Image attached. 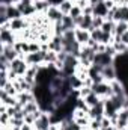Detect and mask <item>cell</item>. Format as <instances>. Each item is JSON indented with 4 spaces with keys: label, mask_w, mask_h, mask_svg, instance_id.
Instances as JSON below:
<instances>
[{
    "label": "cell",
    "mask_w": 128,
    "mask_h": 130,
    "mask_svg": "<svg viewBox=\"0 0 128 130\" xmlns=\"http://www.w3.org/2000/svg\"><path fill=\"white\" fill-rule=\"evenodd\" d=\"M17 41H18V35L11 29L9 23L0 26V44L2 45H15Z\"/></svg>",
    "instance_id": "cell-1"
},
{
    "label": "cell",
    "mask_w": 128,
    "mask_h": 130,
    "mask_svg": "<svg viewBox=\"0 0 128 130\" xmlns=\"http://www.w3.org/2000/svg\"><path fill=\"white\" fill-rule=\"evenodd\" d=\"M95 52L92 47L89 45H81V52H80V56H78V61L80 64L86 68H91L92 64H94V59H95Z\"/></svg>",
    "instance_id": "cell-2"
},
{
    "label": "cell",
    "mask_w": 128,
    "mask_h": 130,
    "mask_svg": "<svg viewBox=\"0 0 128 130\" xmlns=\"http://www.w3.org/2000/svg\"><path fill=\"white\" fill-rule=\"evenodd\" d=\"M92 91H94L99 98H110L112 95H113V91H112V85H110V82L94 83V85H92Z\"/></svg>",
    "instance_id": "cell-3"
},
{
    "label": "cell",
    "mask_w": 128,
    "mask_h": 130,
    "mask_svg": "<svg viewBox=\"0 0 128 130\" xmlns=\"http://www.w3.org/2000/svg\"><path fill=\"white\" fill-rule=\"evenodd\" d=\"M11 71H14L17 76H20V77H23L26 73H27V70H29V64L26 62V59L24 58H17L15 61H12L11 62V68H9Z\"/></svg>",
    "instance_id": "cell-4"
},
{
    "label": "cell",
    "mask_w": 128,
    "mask_h": 130,
    "mask_svg": "<svg viewBox=\"0 0 128 130\" xmlns=\"http://www.w3.org/2000/svg\"><path fill=\"white\" fill-rule=\"evenodd\" d=\"M45 55H47L45 50H39L36 53H27L24 56V59L29 65H44L45 64Z\"/></svg>",
    "instance_id": "cell-5"
},
{
    "label": "cell",
    "mask_w": 128,
    "mask_h": 130,
    "mask_svg": "<svg viewBox=\"0 0 128 130\" xmlns=\"http://www.w3.org/2000/svg\"><path fill=\"white\" fill-rule=\"evenodd\" d=\"M45 17L48 18V21L51 23V24H54V23H59V21H62V18H63V14H62V11L59 9V6H50L48 8V11L45 12Z\"/></svg>",
    "instance_id": "cell-6"
},
{
    "label": "cell",
    "mask_w": 128,
    "mask_h": 130,
    "mask_svg": "<svg viewBox=\"0 0 128 130\" xmlns=\"http://www.w3.org/2000/svg\"><path fill=\"white\" fill-rule=\"evenodd\" d=\"M0 55L5 56L9 62H12V61H15L17 58H20V55H18V52L15 50L14 45H2V44H0Z\"/></svg>",
    "instance_id": "cell-7"
},
{
    "label": "cell",
    "mask_w": 128,
    "mask_h": 130,
    "mask_svg": "<svg viewBox=\"0 0 128 130\" xmlns=\"http://www.w3.org/2000/svg\"><path fill=\"white\" fill-rule=\"evenodd\" d=\"M115 64V58L107 55L105 52L102 53H96L95 59H94V65H99V67H107V65H113Z\"/></svg>",
    "instance_id": "cell-8"
},
{
    "label": "cell",
    "mask_w": 128,
    "mask_h": 130,
    "mask_svg": "<svg viewBox=\"0 0 128 130\" xmlns=\"http://www.w3.org/2000/svg\"><path fill=\"white\" fill-rule=\"evenodd\" d=\"M88 117H89L91 120H99V118H104V98H102L101 103H98L96 106L89 107Z\"/></svg>",
    "instance_id": "cell-9"
},
{
    "label": "cell",
    "mask_w": 128,
    "mask_h": 130,
    "mask_svg": "<svg viewBox=\"0 0 128 130\" xmlns=\"http://www.w3.org/2000/svg\"><path fill=\"white\" fill-rule=\"evenodd\" d=\"M101 74H102V77L105 79V82H113V80L118 79V71H116L115 64L113 65H107V67H102Z\"/></svg>",
    "instance_id": "cell-10"
},
{
    "label": "cell",
    "mask_w": 128,
    "mask_h": 130,
    "mask_svg": "<svg viewBox=\"0 0 128 130\" xmlns=\"http://www.w3.org/2000/svg\"><path fill=\"white\" fill-rule=\"evenodd\" d=\"M113 21H125L128 23V6H116L115 8V15H113Z\"/></svg>",
    "instance_id": "cell-11"
},
{
    "label": "cell",
    "mask_w": 128,
    "mask_h": 130,
    "mask_svg": "<svg viewBox=\"0 0 128 130\" xmlns=\"http://www.w3.org/2000/svg\"><path fill=\"white\" fill-rule=\"evenodd\" d=\"M75 39L80 45H88V42L91 41V32L86 30V29H80L77 27L75 29Z\"/></svg>",
    "instance_id": "cell-12"
},
{
    "label": "cell",
    "mask_w": 128,
    "mask_h": 130,
    "mask_svg": "<svg viewBox=\"0 0 128 130\" xmlns=\"http://www.w3.org/2000/svg\"><path fill=\"white\" fill-rule=\"evenodd\" d=\"M92 6H94V15H96V17H102V18H107V15H109V8L105 6L104 2H98V3L92 5Z\"/></svg>",
    "instance_id": "cell-13"
},
{
    "label": "cell",
    "mask_w": 128,
    "mask_h": 130,
    "mask_svg": "<svg viewBox=\"0 0 128 130\" xmlns=\"http://www.w3.org/2000/svg\"><path fill=\"white\" fill-rule=\"evenodd\" d=\"M69 83H71L72 91H78V89H81V88L84 86V80H83L78 74H72V76L69 77Z\"/></svg>",
    "instance_id": "cell-14"
},
{
    "label": "cell",
    "mask_w": 128,
    "mask_h": 130,
    "mask_svg": "<svg viewBox=\"0 0 128 130\" xmlns=\"http://www.w3.org/2000/svg\"><path fill=\"white\" fill-rule=\"evenodd\" d=\"M17 100H18V104H21V106L24 107L27 103H30V101L36 100V98L33 95V92H20V94L17 95Z\"/></svg>",
    "instance_id": "cell-15"
},
{
    "label": "cell",
    "mask_w": 128,
    "mask_h": 130,
    "mask_svg": "<svg viewBox=\"0 0 128 130\" xmlns=\"http://www.w3.org/2000/svg\"><path fill=\"white\" fill-rule=\"evenodd\" d=\"M50 6H51V3H50L48 0H36V2H35L36 14H45Z\"/></svg>",
    "instance_id": "cell-16"
},
{
    "label": "cell",
    "mask_w": 128,
    "mask_h": 130,
    "mask_svg": "<svg viewBox=\"0 0 128 130\" xmlns=\"http://www.w3.org/2000/svg\"><path fill=\"white\" fill-rule=\"evenodd\" d=\"M83 100L86 101V104H88L89 107H94V106H96L98 103H101V100H102V98H99V97H98V95L95 94V92L92 91V92H91L88 97H84Z\"/></svg>",
    "instance_id": "cell-17"
},
{
    "label": "cell",
    "mask_w": 128,
    "mask_h": 130,
    "mask_svg": "<svg viewBox=\"0 0 128 130\" xmlns=\"http://www.w3.org/2000/svg\"><path fill=\"white\" fill-rule=\"evenodd\" d=\"M62 26L65 27V30H72V29H77V26H75V23H74V20H72V17L71 15H63V18H62Z\"/></svg>",
    "instance_id": "cell-18"
},
{
    "label": "cell",
    "mask_w": 128,
    "mask_h": 130,
    "mask_svg": "<svg viewBox=\"0 0 128 130\" xmlns=\"http://www.w3.org/2000/svg\"><path fill=\"white\" fill-rule=\"evenodd\" d=\"M92 20H94V15H84V17H83V21H81V24H80L78 27L92 32V30H94V27H92Z\"/></svg>",
    "instance_id": "cell-19"
},
{
    "label": "cell",
    "mask_w": 128,
    "mask_h": 130,
    "mask_svg": "<svg viewBox=\"0 0 128 130\" xmlns=\"http://www.w3.org/2000/svg\"><path fill=\"white\" fill-rule=\"evenodd\" d=\"M127 30H128V23H125V21H118L116 26H115V33H113V35L122 36Z\"/></svg>",
    "instance_id": "cell-20"
},
{
    "label": "cell",
    "mask_w": 128,
    "mask_h": 130,
    "mask_svg": "<svg viewBox=\"0 0 128 130\" xmlns=\"http://www.w3.org/2000/svg\"><path fill=\"white\" fill-rule=\"evenodd\" d=\"M72 6H74V2H71V0H63V2L59 5V9L62 11V14H63V15H69V12H71Z\"/></svg>",
    "instance_id": "cell-21"
},
{
    "label": "cell",
    "mask_w": 128,
    "mask_h": 130,
    "mask_svg": "<svg viewBox=\"0 0 128 130\" xmlns=\"http://www.w3.org/2000/svg\"><path fill=\"white\" fill-rule=\"evenodd\" d=\"M115 26H116V21H113V20H105L101 29H102V32L113 35V33H115Z\"/></svg>",
    "instance_id": "cell-22"
},
{
    "label": "cell",
    "mask_w": 128,
    "mask_h": 130,
    "mask_svg": "<svg viewBox=\"0 0 128 130\" xmlns=\"http://www.w3.org/2000/svg\"><path fill=\"white\" fill-rule=\"evenodd\" d=\"M57 62V53L53 52V50H48L47 55H45V64L47 65H54Z\"/></svg>",
    "instance_id": "cell-23"
},
{
    "label": "cell",
    "mask_w": 128,
    "mask_h": 130,
    "mask_svg": "<svg viewBox=\"0 0 128 130\" xmlns=\"http://www.w3.org/2000/svg\"><path fill=\"white\" fill-rule=\"evenodd\" d=\"M69 15L72 17V20H74V18H78V17H81V15H83V9H81L80 6H77V5L74 3V6H72V9H71Z\"/></svg>",
    "instance_id": "cell-24"
},
{
    "label": "cell",
    "mask_w": 128,
    "mask_h": 130,
    "mask_svg": "<svg viewBox=\"0 0 128 130\" xmlns=\"http://www.w3.org/2000/svg\"><path fill=\"white\" fill-rule=\"evenodd\" d=\"M104 21H105V18L94 15V20H92V27H94V29H101V27H102V24H104Z\"/></svg>",
    "instance_id": "cell-25"
},
{
    "label": "cell",
    "mask_w": 128,
    "mask_h": 130,
    "mask_svg": "<svg viewBox=\"0 0 128 130\" xmlns=\"http://www.w3.org/2000/svg\"><path fill=\"white\" fill-rule=\"evenodd\" d=\"M91 92H92V88H91V86H83L81 89H78V97L84 98V97H88Z\"/></svg>",
    "instance_id": "cell-26"
},
{
    "label": "cell",
    "mask_w": 128,
    "mask_h": 130,
    "mask_svg": "<svg viewBox=\"0 0 128 130\" xmlns=\"http://www.w3.org/2000/svg\"><path fill=\"white\" fill-rule=\"evenodd\" d=\"M35 121H36V117H35L33 113H27V115L24 117V123H27V124H30V126L35 124Z\"/></svg>",
    "instance_id": "cell-27"
},
{
    "label": "cell",
    "mask_w": 128,
    "mask_h": 130,
    "mask_svg": "<svg viewBox=\"0 0 128 130\" xmlns=\"http://www.w3.org/2000/svg\"><path fill=\"white\" fill-rule=\"evenodd\" d=\"M83 15H94V6L91 3L83 8Z\"/></svg>",
    "instance_id": "cell-28"
},
{
    "label": "cell",
    "mask_w": 128,
    "mask_h": 130,
    "mask_svg": "<svg viewBox=\"0 0 128 130\" xmlns=\"http://www.w3.org/2000/svg\"><path fill=\"white\" fill-rule=\"evenodd\" d=\"M48 2H50V3H51L53 6H59V5H60V3H62L63 0H48Z\"/></svg>",
    "instance_id": "cell-29"
},
{
    "label": "cell",
    "mask_w": 128,
    "mask_h": 130,
    "mask_svg": "<svg viewBox=\"0 0 128 130\" xmlns=\"http://www.w3.org/2000/svg\"><path fill=\"white\" fill-rule=\"evenodd\" d=\"M98 2H104V0H91V5H95Z\"/></svg>",
    "instance_id": "cell-30"
},
{
    "label": "cell",
    "mask_w": 128,
    "mask_h": 130,
    "mask_svg": "<svg viewBox=\"0 0 128 130\" xmlns=\"http://www.w3.org/2000/svg\"><path fill=\"white\" fill-rule=\"evenodd\" d=\"M84 2H88V3H91V0H84Z\"/></svg>",
    "instance_id": "cell-31"
},
{
    "label": "cell",
    "mask_w": 128,
    "mask_h": 130,
    "mask_svg": "<svg viewBox=\"0 0 128 130\" xmlns=\"http://www.w3.org/2000/svg\"><path fill=\"white\" fill-rule=\"evenodd\" d=\"M71 2H75V0H71Z\"/></svg>",
    "instance_id": "cell-32"
},
{
    "label": "cell",
    "mask_w": 128,
    "mask_h": 130,
    "mask_svg": "<svg viewBox=\"0 0 128 130\" xmlns=\"http://www.w3.org/2000/svg\"><path fill=\"white\" fill-rule=\"evenodd\" d=\"M127 6H128V2H127Z\"/></svg>",
    "instance_id": "cell-33"
}]
</instances>
